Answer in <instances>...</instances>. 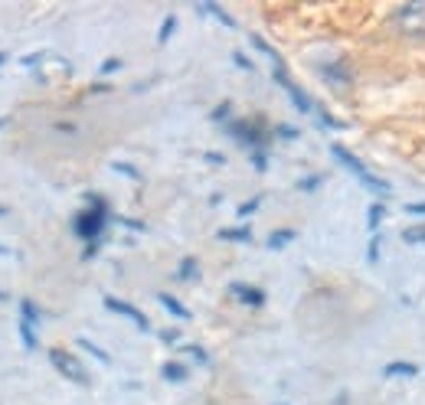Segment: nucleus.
<instances>
[{
  "label": "nucleus",
  "mask_w": 425,
  "mask_h": 405,
  "mask_svg": "<svg viewBox=\"0 0 425 405\" xmlns=\"http://www.w3.org/2000/svg\"><path fill=\"white\" fill-rule=\"evenodd\" d=\"M275 134H279V138H285V141H294V138H298V131H294L291 124H279V128H275Z\"/></svg>",
  "instance_id": "28"
},
{
  "label": "nucleus",
  "mask_w": 425,
  "mask_h": 405,
  "mask_svg": "<svg viewBox=\"0 0 425 405\" xmlns=\"http://www.w3.org/2000/svg\"><path fill=\"white\" fill-rule=\"evenodd\" d=\"M216 236L223 239V242H249V239H252V229H249V226H236V229H219Z\"/></svg>",
  "instance_id": "13"
},
{
  "label": "nucleus",
  "mask_w": 425,
  "mask_h": 405,
  "mask_svg": "<svg viewBox=\"0 0 425 405\" xmlns=\"http://www.w3.org/2000/svg\"><path fill=\"white\" fill-rule=\"evenodd\" d=\"M111 167H115L118 170V174H124V176H134V180H138V170H134V167H128V164H111Z\"/></svg>",
  "instance_id": "33"
},
{
  "label": "nucleus",
  "mask_w": 425,
  "mask_h": 405,
  "mask_svg": "<svg viewBox=\"0 0 425 405\" xmlns=\"http://www.w3.org/2000/svg\"><path fill=\"white\" fill-rule=\"evenodd\" d=\"M393 26L402 36L422 39L425 36V0H409L393 10Z\"/></svg>",
  "instance_id": "3"
},
{
  "label": "nucleus",
  "mask_w": 425,
  "mask_h": 405,
  "mask_svg": "<svg viewBox=\"0 0 425 405\" xmlns=\"http://www.w3.org/2000/svg\"><path fill=\"white\" fill-rule=\"evenodd\" d=\"M259 206H262V196H252V199H249V203H242V206L236 209V213H239V219H246V216H252Z\"/></svg>",
  "instance_id": "23"
},
{
  "label": "nucleus",
  "mask_w": 425,
  "mask_h": 405,
  "mask_svg": "<svg viewBox=\"0 0 425 405\" xmlns=\"http://www.w3.org/2000/svg\"><path fill=\"white\" fill-rule=\"evenodd\" d=\"M406 242H425V226H409V229L402 232Z\"/></svg>",
  "instance_id": "25"
},
{
  "label": "nucleus",
  "mask_w": 425,
  "mask_h": 405,
  "mask_svg": "<svg viewBox=\"0 0 425 405\" xmlns=\"http://www.w3.org/2000/svg\"><path fill=\"white\" fill-rule=\"evenodd\" d=\"M161 340H164V344H174V340H180V334H177V330H164Z\"/></svg>",
  "instance_id": "36"
},
{
  "label": "nucleus",
  "mask_w": 425,
  "mask_h": 405,
  "mask_svg": "<svg viewBox=\"0 0 425 405\" xmlns=\"http://www.w3.org/2000/svg\"><path fill=\"white\" fill-rule=\"evenodd\" d=\"M321 76H324L327 82H334L337 89H347L350 85V69L344 59H334V62H327V66H321Z\"/></svg>",
  "instance_id": "8"
},
{
  "label": "nucleus",
  "mask_w": 425,
  "mask_h": 405,
  "mask_svg": "<svg viewBox=\"0 0 425 405\" xmlns=\"http://www.w3.org/2000/svg\"><path fill=\"white\" fill-rule=\"evenodd\" d=\"M229 108H232L229 101H223V105H219L216 111H213V121H226V118H229Z\"/></svg>",
  "instance_id": "32"
},
{
  "label": "nucleus",
  "mask_w": 425,
  "mask_h": 405,
  "mask_svg": "<svg viewBox=\"0 0 425 405\" xmlns=\"http://www.w3.org/2000/svg\"><path fill=\"white\" fill-rule=\"evenodd\" d=\"M314 115H317V121H321V124H327V128H344V121H337V118H334V115H327V111H321V108H317Z\"/></svg>",
  "instance_id": "26"
},
{
  "label": "nucleus",
  "mask_w": 425,
  "mask_h": 405,
  "mask_svg": "<svg viewBox=\"0 0 425 405\" xmlns=\"http://www.w3.org/2000/svg\"><path fill=\"white\" fill-rule=\"evenodd\" d=\"M4 62H7V53H0V66H4Z\"/></svg>",
  "instance_id": "39"
},
{
  "label": "nucleus",
  "mask_w": 425,
  "mask_h": 405,
  "mask_svg": "<svg viewBox=\"0 0 425 405\" xmlns=\"http://www.w3.org/2000/svg\"><path fill=\"white\" fill-rule=\"evenodd\" d=\"M0 216H7V209H4V206H0Z\"/></svg>",
  "instance_id": "42"
},
{
  "label": "nucleus",
  "mask_w": 425,
  "mask_h": 405,
  "mask_svg": "<svg viewBox=\"0 0 425 405\" xmlns=\"http://www.w3.org/2000/svg\"><path fill=\"white\" fill-rule=\"evenodd\" d=\"M232 62H236L239 69H249V72L255 69V66H252V59H246V56H242V53H232Z\"/></svg>",
  "instance_id": "31"
},
{
  "label": "nucleus",
  "mask_w": 425,
  "mask_h": 405,
  "mask_svg": "<svg viewBox=\"0 0 425 405\" xmlns=\"http://www.w3.org/2000/svg\"><path fill=\"white\" fill-rule=\"evenodd\" d=\"M200 10H203V14H209V16H213V20H219V24H223V26H229V30H236V20H232V16L226 14V10L219 7V4H213V0H203V4H200Z\"/></svg>",
  "instance_id": "10"
},
{
  "label": "nucleus",
  "mask_w": 425,
  "mask_h": 405,
  "mask_svg": "<svg viewBox=\"0 0 425 405\" xmlns=\"http://www.w3.org/2000/svg\"><path fill=\"white\" fill-rule=\"evenodd\" d=\"M174 26H177V16H174V14L164 16V24H161V33H157V39H161V43H167L170 33H174Z\"/></svg>",
  "instance_id": "22"
},
{
  "label": "nucleus",
  "mask_w": 425,
  "mask_h": 405,
  "mask_svg": "<svg viewBox=\"0 0 425 405\" xmlns=\"http://www.w3.org/2000/svg\"><path fill=\"white\" fill-rule=\"evenodd\" d=\"M206 161H209V164H219V167H223L226 157H223V154H213V151H209V154H206Z\"/></svg>",
  "instance_id": "37"
},
{
  "label": "nucleus",
  "mask_w": 425,
  "mask_h": 405,
  "mask_svg": "<svg viewBox=\"0 0 425 405\" xmlns=\"http://www.w3.org/2000/svg\"><path fill=\"white\" fill-rule=\"evenodd\" d=\"M396 376H419V366L416 363H386L383 366V379H396Z\"/></svg>",
  "instance_id": "11"
},
{
  "label": "nucleus",
  "mask_w": 425,
  "mask_h": 405,
  "mask_svg": "<svg viewBox=\"0 0 425 405\" xmlns=\"http://www.w3.org/2000/svg\"><path fill=\"white\" fill-rule=\"evenodd\" d=\"M383 213H386V206H383V203H373V206H370V219H366V222H370L373 232H376V226H379V219H383Z\"/></svg>",
  "instance_id": "24"
},
{
  "label": "nucleus",
  "mask_w": 425,
  "mask_h": 405,
  "mask_svg": "<svg viewBox=\"0 0 425 405\" xmlns=\"http://www.w3.org/2000/svg\"><path fill=\"white\" fill-rule=\"evenodd\" d=\"M196 275H200V268H196L194 259H184V261H180V268H177V278H180V281H190V278H196Z\"/></svg>",
  "instance_id": "18"
},
{
  "label": "nucleus",
  "mask_w": 425,
  "mask_h": 405,
  "mask_svg": "<svg viewBox=\"0 0 425 405\" xmlns=\"http://www.w3.org/2000/svg\"><path fill=\"white\" fill-rule=\"evenodd\" d=\"M229 291L242 301V304H249V307H262L265 304V291L262 288H252V284L236 281V284H229Z\"/></svg>",
  "instance_id": "9"
},
{
  "label": "nucleus",
  "mask_w": 425,
  "mask_h": 405,
  "mask_svg": "<svg viewBox=\"0 0 425 405\" xmlns=\"http://www.w3.org/2000/svg\"><path fill=\"white\" fill-rule=\"evenodd\" d=\"M121 69V59H105L101 62V76H109V72H118Z\"/></svg>",
  "instance_id": "30"
},
{
  "label": "nucleus",
  "mask_w": 425,
  "mask_h": 405,
  "mask_svg": "<svg viewBox=\"0 0 425 405\" xmlns=\"http://www.w3.org/2000/svg\"><path fill=\"white\" fill-rule=\"evenodd\" d=\"M105 307H109L111 314H121V317H128V321L134 324V327H141V330H151V321H147L144 314L138 311V307L134 304H128V301H121V298H105Z\"/></svg>",
  "instance_id": "7"
},
{
  "label": "nucleus",
  "mask_w": 425,
  "mask_h": 405,
  "mask_svg": "<svg viewBox=\"0 0 425 405\" xmlns=\"http://www.w3.org/2000/svg\"><path fill=\"white\" fill-rule=\"evenodd\" d=\"M20 321L30 324V327L39 321V307L33 304V301H20Z\"/></svg>",
  "instance_id": "15"
},
{
  "label": "nucleus",
  "mask_w": 425,
  "mask_h": 405,
  "mask_svg": "<svg viewBox=\"0 0 425 405\" xmlns=\"http://www.w3.org/2000/svg\"><path fill=\"white\" fill-rule=\"evenodd\" d=\"M406 213H409V216H422V219H425V203H409Z\"/></svg>",
  "instance_id": "34"
},
{
  "label": "nucleus",
  "mask_w": 425,
  "mask_h": 405,
  "mask_svg": "<svg viewBox=\"0 0 425 405\" xmlns=\"http://www.w3.org/2000/svg\"><path fill=\"white\" fill-rule=\"evenodd\" d=\"M294 239V229H279V232H271L269 236V249H285L288 242Z\"/></svg>",
  "instance_id": "17"
},
{
  "label": "nucleus",
  "mask_w": 425,
  "mask_h": 405,
  "mask_svg": "<svg viewBox=\"0 0 425 405\" xmlns=\"http://www.w3.org/2000/svg\"><path fill=\"white\" fill-rule=\"evenodd\" d=\"M76 344H79V346H82V350H89V353H92V356H95V359H101V363H111V356H109V353L101 350V346H99V344H92V340H89V336H79Z\"/></svg>",
  "instance_id": "14"
},
{
  "label": "nucleus",
  "mask_w": 425,
  "mask_h": 405,
  "mask_svg": "<svg viewBox=\"0 0 425 405\" xmlns=\"http://www.w3.org/2000/svg\"><path fill=\"white\" fill-rule=\"evenodd\" d=\"M252 46H255V49H262V53H265V56H269V59H271V62H275V66H281V59H279V53H275V49H271V46H269V43H265V39H262V36H255V33H252Z\"/></svg>",
  "instance_id": "19"
},
{
  "label": "nucleus",
  "mask_w": 425,
  "mask_h": 405,
  "mask_svg": "<svg viewBox=\"0 0 425 405\" xmlns=\"http://www.w3.org/2000/svg\"><path fill=\"white\" fill-rule=\"evenodd\" d=\"M0 255H10V249H4V245H0Z\"/></svg>",
  "instance_id": "40"
},
{
  "label": "nucleus",
  "mask_w": 425,
  "mask_h": 405,
  "mask_svg": "<svg viewBox=\"0 0 425 405\" xmlns=\"http://www.w3.org/2000/svg\"><path fill=\"white\" fill-rule=\"evenodd\" d=\"M379 259V236H373L370 239V261H376Z\"/></svg>",
  "instance_id": "35"
},
{
  "label": "nucleus",
  "mask_w": 425,
  "mask_h": 405,
  "mask_svg": "<svg viewBox=\"0 0 425 405\" xmlns=\"http://www.w3.org/2000/svg\"><path fill=\"white\" fill-rule=\"evenodd\" d=\"M226 131H229L239 144H249L252 151H262V144H265V134H259V131H255L249 121H229V124H226Z\"/></svg>",
  "instance_id": "6"
},
{
  "label": "nucleus",
  "mask_w": 425,
  "mask_h": 405,
  "mask_svg": "<svg viewBox=\"0 0 425 405\" xmlns=\"http://www.w3.org/2000/svg\"><path fill=\"white\" fill-rule=\"evenodd\" d=\"M321 180H324V176H321V174H311V176H301V180H298V190L311 193V190H317V186H321Z\"/></svg>",
  "instance_id": "21"
},
{
  "label": "nucleus",
  "mask_w": 425,
  "mask_h": 405,
  "mask_svg": "<svg viewBox=\"0 0 425 405\" xmlns=\"http://www.w3.org/2000/svg\"><path fill=\"white\" fill-rule=\"evenodd\" d=\"M161 373H164V379L167 382H184L186 379V369L180 366V363H164Z\"/></svg>",
  "instance_id": "16"
},
{
  "label": "nucleus",
  "mask_w": 425,
  "mask_h": 405,
  "mask_svg": "<svg viewBox=\"0 0 425 405\" xmlns=\"http://www.w3.org/2000/svg\"><path fill=\"white\" fill-rule=\"evenodd\" d=\"M252 164H255L259 174H265V170H269V157H265V151H252Z\"/></svg>",
  "instance_id": "27"
},
{
  "label": "nucleus",
  "mask_w": 425,
  "mask_h": 405,
  "mask_svg": "<svg viewBox=\"0 0 425 405\" xmlns=\"http://www.w3.org/2000/svg\"><path fill=\"white\" fill-rule=\"evenodd\" d=\"M186 353H190V356L196 359V363H209V356H206V350H203V346H184Z\"/></svg>",
  "instance_id": "29"
},
{
  "label": "nucleus",
  "mask_w": 425,
  "mask_h": 405,
  "mask_svg": "<svg viewBox=\"0 0 425 405\" xmlns=\"http://www.w3.org/2000/svg\"><path fill=\"white\" fill-rule=\"evenodd\" d=\"M157 301H161V304L167 307V311L174 314V317H180V321H190V311H186V307L180 304V301L174 298V294H167V291H161V294H157Z\"/></svg>",
  "instance_id": "12"
},
{
  "label": "nucleus",
  "mask_w": 425,
  "mask_h": 405,
  "mask_svg": "<svg viewBox=\"0 0 425 405\" xmlns=\"http://www.w3.org/2000/svg\"><path fill=\"white\" fill-rule=\"evenodd\" d=\"M0 128H7V118H0Z\"/></svg>",
  "instance_id": "41"
},
{
  "label": "nucleus",
  "mask_w": 425,
  "mask_h": 405,
  "mask_svg": "<svg viewBox=\"0 0 425 405\" xmlns=\"http://www.w3.org/2000/svg\"><path fill=\"white\" fill-rule=\"evenodd\" d=\"M0 301H10V294H7V291H0Z\"/></svg>",
  "instance_id": "38"
},
{
  "label": "nucleus",
  "mask_w": 425,
  "mask_h": 405,
  "mask_svg": "<svg viewBox=\"0 0 425 405\" xmlns=\"http://www.w3.org/2000/svg\"><path fill=\"white\" fill-rule=\"evenodd\" d=\"M49 363H53L56 369H59L66 379H72V382H79V386H89V373H85V366L79 363L76 356H72L69 350H49Z\"/></svg>",
  "instance_id": "4"
},
{
  "label": "nucleus",
  "mask_w": 425,
  "mask_h": 405,
  "mask_svg": "<svg viewBox=\"0 0 425 405\" xmlns=\"http://www.w3.org/2000/svg\"><path fill=\"white\" fill-rule=\"evenodd\" d=\"M20 340H24V346H26V350H36V334H33V327H30V324H24V321H20Z\"/></svg>",
  "instance_id": "20"
},
{
  "label": "nucleus",
  "mask_w": 425,
  "mask_h": 405,
  "mask_svg": "<svg viewBox=\"0 0 425 405\" xmlns=\"http://www.w3.org/2000/svg\"><path fill=\"white\" fill-rule=\"evenodd\" d=\"M271 76H275V82H279L281 89L288 92V99H291L294 105H298V111H304V115H314V111H317L314 101H311L308 95H304V89H298V85H294L291 79H288V72L281 69V66H275V72H271Z\"/></svg>",
  "instance_id": "5"
},
{
  "label": "nucleus",
  "mask_w": 425,
  "mask_h": 405,
  "mask_svg": "<svg viewBox=\"0 0 425 405\" xmlns=\"http://www.w3.org/2000/svg\"><path fill=\"white\" fill-rule=\"evenodd\" d=\"M331 154L337 157L340 167H347L350 174H354L356 180H360V184H364L370 193H376V196H386V193H389V184H386V180H379V176L373 174V170H366V167H364V161H360L356 154H350L344 144H331Z\"/></svg>",
  "instance_id": "2"
},
{
  "label": "nucleus",
  "mask_w": 425,
  "mask_h": 405,
  "mask_svg": "<svg viewBox=\"0 0 425 405\" xmlns=\"http://www.w3.org/2000/svg\"><path fill=\"white\" fill-rule=\"evenodd\" d=\"M89 206L85 213H79L76 219H72V229H76L79 239H85V245L92 242H101V232H105V222H109V206H105V199L95 196V193H89Z\"/></svg>",
  "instance_id": "1"
}]
</instances>
